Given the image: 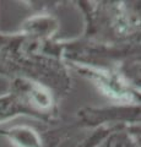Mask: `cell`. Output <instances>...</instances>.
I'll use <instances>...</instances> for the list:
<instances>
[{
	"instance_id": "1",
	"label": "cell",
	"mask_w": 141,
	"mask_h": 147,
	"mask_svg": "<svg viewBox=\"0 0 141 147\" xmlns=\"http://www.w3.org/2000/svg\"><path fill=\"white\" fill-rule=\"evenodd\" d=\"M11 92L31 113V118L43 123H54L59 119L57 93L49 87L25 77H12Z\"/></svg>"
},
{
	"instance_id": "2",
	"label": "cell",
	"mask_w": 141,
	"mask_h": 147,
	"mask_svg": "<svg viewBox=\"0 0 141 147\" xmlns=\"http://www.w3.org/2000/svg\"><path fill=\"white\" fill-rule=\"evenodd\" d=\"M74 70L91 81L106 97L117 100L118 104H140V93L138 88L117 70L101 69L70 63Z\"/></svg>"
},
{
	"instance_id": "3",
	"label": "cell",
	"mask_w": 141,
	"mask_h": 147,
	"mask_svg": "<svg viewBox=\"0 0 141 147\" xmlns=\"http://www.w3.org/2000/svg\"><path fill=\"white\" fill-rule=\"evenodd\" d=\"M77 124L84 127L140 124V104H112L107 107H84L77 110Z\"/></svg>"
},
{
	"instance_id": "4",
	"label": "cell",
	"mask_w": 141,
	"mask_h": 147,
	"mask_svg": "<svg viewBox=\"0 0 141 147\" xmlns=\"http://www.w3.org/2000/svg\"><path fill=\"white\" fill-rule=\"evenodd\" d=\"M120 126L124 125L88 129L76 123L70 127L51 131V134L43 137L44 147H96L104 137Z\"/></svg>"
},
{
	"instance_id": "5",
	"label": "cell",
	"mask_w": 141,
	"mask_h": 147,
	"mask_svg": "<svg viewBox=\"0 0 141 147\" xmlns=\"http://www.w3.org/2000/svg\"><path fill=\"white\" fill-rule=\"evenodd\" d=\"M59 28V22L52 13L40 12L31 16L24 22L21 34L36 39H53Z\"/></svg>"
},
{
	"instance_id": "6",
	"label": "cell",
	"mask_w": 141,
	"mask_h": 147,
	"mask_svg": "<svg viewBox=\"0 0 141 147\" xmlns=\"http://www.w3.org/2000/svg\"><path fill=\"white\" fill-rule=\"evenodd\" d=\"M0 136L5 137L13 147H44L43 136L36 129L27 125L1 127Z\"/></svg>"
},
{
	"instance_id": "7",
	"label": "cell",
	"mask_w": 141,
	"mask_h": 147,
	"mask_svg": "<svg viewBox=\"0 0 141 147\" xmlns=\"http://www.w3.org/2000/svg\"><path fill=\"white\" fill-rule=\"evenodd\" d=\"M96 147H140V124L118 127Z\"/></svg>"
},
{
	"instance_id": "8",
	"label": "cell",
	"mask_w": 141,
	"mask_h": 147,
	"mask_svg": "<svg viewBox=\"0 0 141 147\" xmlns=\"http://www.w3.org/2000/svg\"><path fill=\"white\" fill-rule=\"evenodd\" d=\"M16 117H31L22 102L11 92L0 96V123H5Z\"/></svg>"
}]
</instances>
